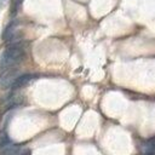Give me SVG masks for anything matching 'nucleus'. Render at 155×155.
<instances>
[{
    "label": "nucleus",
    "instance_id": "obj_2",
    "mask_svg": "<svg viewBox=\"0 0 155 155\" xmlns=\"http://www.w3.org/2000/svg\"><path fill=\"white\" fill-rule=\"evenodd\" d=\"M35 76H36V75H31V74H24V75L17 76V78L13 80V82H12V85H11V88H12V90H17V88H19V87L27 85V84H28L30 80H33Z\"/></svg>",
    "mask_w": 155,
    "mask_h": 155
},
{
    "label": "nucleus",
    "instance_id": "obj_3",
    "mask_svg": "<svg viewBox=\"0 0 155 155\" xmlns=\"http://www.w3.org/2000/svg\"><path fill=\"white\" fill-rule=\"evenodd\" d=\"M15 79H16L15 71L5 73V75H4V76L1 78V80H0V86H1V88H10Z\"/></svg>",
    "mask_w": 155,
    "mask_h": 155
},
{
    "label": "nucleus",
    "instance_id": "obj_6",
    "mask_svg": "<svg viewBox=\"0 0 155 155\" xmlns=\"http://www.w3.org/2000/svg\"><path fill=\"white\" fill-rule=\"evenodd\" d=\"M16 24H17V22L13 21V22H11V23L5 28V30H4V33H2V39H4V40L7 41V40H10V39L13 38V29H15Z\"/></svg>",
    "mask_w": 155,
    "mask_h": 155
},
{
    "label": "nucleus",
    "instance_id": "obj_4",
    "mask_svg": "<svg viewBox=\"0 0 155 155\" xmlns=\"http://www.w3.org/2000/svg\"><path fill=\"white\" fill-rule=\"evenodd\" d=\"M1 151L5 153V154H23V153H29L28 149H21V148H18L17 145L8 144V143L2 147Z\"/></svg>",
    "mask_w": 155,
    "mask_h": 155
},
{
    "label": "nucleus",
    "instance_id": "obj_1",
    "mask_svg": "<svg viewBox=\"0 0 155 155\" xmlns=\"http://www.w3.org/2000/svg\"><path fill=\"white\" fill-rule=\"evenodd\" d=\"M25 54V48L22 44H15L7 47L1 54V65L4 68H8L19 63Z\"/></svg>",
    "mask_w": 155,
    "mask_h": 155
},
{
    "label": "nucleus",
    "instance_id": "obj_7",
    "mask_svg": "<svg viewBox=\"0 0 155 155\" xmlns=\"http://www.w3.org/2000/svg\"><path fill=\"white\" fill-rule=\"evenodd\" d=\"M22 97L21 96H13V97H11L10 98V101L6 103V107L7 108H13V107H17V105H19L21 103H22Z\"/></svg>",
    "mask_w": 155,
    "mask_h": 155
},
{
    "label": "nucleus",
    "instance_id": "obj_8",
    "mask_svg": "<svg viewBox=\"0 0 155 155\" xmlns=\"http://www.w3.org/2000/svg\"><path fill=\"white\" fill-rule=\"evenodd\" d=\"M21 2H22V0H12V4H11V15L12 16H15L17 13Z\"/></svg>",
    "mask_w": 155,
    "mask_h": 155
},
{
    "label": "nucleus",
    "instance_id": "obj_5",
    "mask_svg": "<svg viewBox=\"0 0 155 155\" xmlns=\"http://www.w3.org/2000/svg\"><path fill=\"white\" fill-rule=\"evenodd\" d=\"M142 153L144 154H155V138L147 140L142 144Z\"/></svg>",
    "mask_w": 155,
    "mask_h": 155
}]
</instances>
